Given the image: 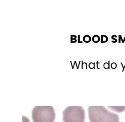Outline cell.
<instances>
[{"label": "cell", "mask_w": 125, "mask_h": 122, "mask_svg": "<svg viewBox=\"0 0 125 122\" xmlns=\"http://www.w3.org/2000/svg\"><path fill=\"white\" fill-rule=\"evenodd\" d=\"M88 117L90 122H119V117L103 106H89Z\"/></svg>", "instance_id": "obj_1"}, {"label": "cell", "mask_w": 125, "mask_h": 122, "mask_svg": "<svg viewBox=\"0 0 125 122\" xmlns=\"http://www.w3.org/2000/svg\"><path fill=\"white\" fill-rule=\"evenodd\" d=\"M56 115L52 106H36L32 109L33 122H54Z\"/></svg>", "instance_id": "obj_2"}, {"label": "cell", "mask_w": 125, "mask_h": 122, "mask_svg": "<svg viewBox=\"0 0 125 122\" xmlns=\"http://www.w3.org/2000/svg\"><path fill=\"white\" fill-rule=\"evenodd\" d=\"M63 122H84L85 111L81 106H70L62 112Z\"/></svg>", "instance_id": "obj_3"}, {"label": "cell", "mask_w": 125, "mask_h": 122, "mask_svg": "<svg viewBox=\"0 0 125 122\" xmlns=\"http://www.w3.org/2000/svg\"><path fill=\"white\" fill-rule=\"evenodd\" d=\"M109 108L111 109V110L118 112L120 113L124 111L125 110V106H108Z\"/></svg>", "instance_id": "obj_4"}, {"label": "cell", "mask_w": 125, "mask_h": 122, "mask_svg": "<svg viewBox=\"0 0 125 122\" xmlns=\"http://www.w3.org/2000/svg\"><path fill=\"white\" fill-rule=\"evenodd\" d=\"M100 40H101L100 37L97 35H94L92 38V41L94 43H98L100 41Z\"/></svg>", "instance_id": "obj_5"}, {"label": "cell", "mask_w": 125, "mask_h": 122, "mask_svg": "<svg viewBox=\"0 0 125 122\" xmlns=\"http://www.w3.org/2000/svg\"><path fill=\"white\" fill-rule=\"evenodd\" d=\"M91 39H92L91 38V37L88 35H84L83 39V41L85 43H89L91 41Z\"/></svg>", "instance_id": "obj_6"}, {"label": "cell", "mask_w": 125, "mask_h": 122, "mask_svg": "<svg viewBox=\"0 0 125 122\" xmlns=\"http://www.w3.org/2000/svg\"><path fill=\"white\" fill-rule=\"evenodd\" d=\"M108 41V37L107 36L104 35H102L101 36V42L102 43L106 42Z\"/></svg>", "instance_id": "obj_7"}, {"label": "cell", "mask_w": 125, "mask_h": 122, "mask_svg": "<svg viewBox=\"0 0 125 122\" xmlns=\"http://www.w3.org/2000/svg\"><path fill=\"white\" fill-rule=\"evenodd\" d=\"M76 36L75 35H71L70 36V42L71 43H75L76 42H77V40H76Z\"/></svg>", "instance_id": "obj_8"}, {"label": "cell", "mask_w": 125, "mask_h": 122, "mask_svg": "<svg viewBox=\"0 0 125 122\" xmlns=\"http://www.w3.org/2000/svg\"><path fill=\"white\" fill-rule=\"evenodd\" d=\"M111 67H112V68H115L116 67L117 65H116V64L115 63H112L111 64Z\"/></svg>", "instance_id": "obj_9"}, {"label": "cell", "mask_w": 125, "mask_h": 122, "mask_svg": "<svg viewBox=\"0 0 125 122\" xmlns=\"http://www.w3.org/2000/svg\"><path fill=\"white\" fill-rule=\"evenodd\" d=\"M104 67L105 68H107L109 67V64H108V63H105L104 64Z\"/></svg>", "instance_id": "obj_10"}]
</instances>
